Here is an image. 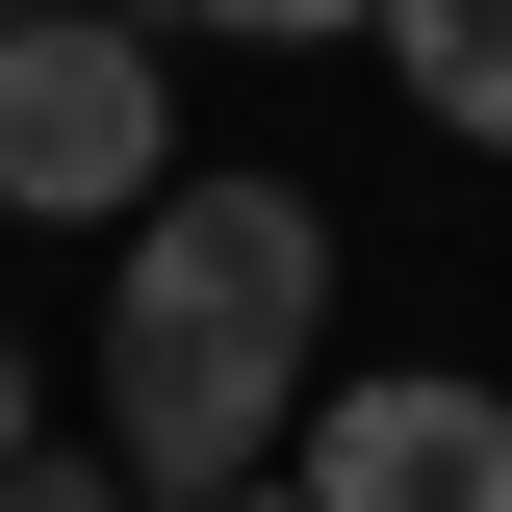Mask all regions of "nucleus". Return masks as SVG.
Listing matches in <instances>:
<instances>
[{
  "instance_id": "4",
  "label": "nucleus",
  "mask_w": 512,
  "mask_h": 512,
  "mask_svg": "<svg viewBox=\"0 0 512 512\" xmlns=\"http://www.w3.org/2000/svg\"><path fill=\"white\" fill-rule=\"evenodd\" d=\"M359 52H384V77H410V103H436V128H461V154H512V0H384Z\"/></svg>"
},
{
  "instance_id": "6",
  "label": "nucleus",
  "mask_w": 512,
  "mask_h": 512,
  "mask_svg": "<svg viewBox=\"0 0 512 512\" xmlns=\"http://www.w3.org/2000/svg\"><path fill=\"white\" fill-rule=\"evenodd\" d=\"M0 512H154V487H128V461H77V436H26V461H0Z\"/></svg>"
},
{
  "instance_id": "7",
  "label": "nucleus",
  "mask_w": 512,
  "mask_h": 512,
  "mask_svg": "<svg viewBox=\"0 0 512 512\" xmlns=\"http://www.w3.org/2000/svg\"><path fill=\"white\" fill-rule=\"evenodd\" d=\"M26 436H52V384H26V333H0V461H26Z\"/></svg>"
},
{
  "instance_id": "8",
  "label": "nucleus",
  "mask_w": 512,
  "mask_h": 512,
  "mask_svg": "<svg viewBox=\"0 0 512 512\" xmlns=\"http://www.w3.org/2000/svg\"><path fill=\"white\" fill-rule=\"evenodd\" d=\"M231 512H308V487H231Z\"/></svg>"
},
{
  "instance_id": "1",
  "label": "nucleus",
  "mask_w": 512,
  "mask_h": 512,
  "mask_svg": "<svg viewBox=\"0 0 512 512\" xmlns=\"http://www.w3.org/2000/svg\"><path fill=\"white\" fill-rule=\"evenodd\" d=\"M308 333H333V205L308 180H154L103 282V461L154 512H231L308 436Z\"/></svg>"
},
{
  "instance_id": "9",
  "label": "nucleus",
  "mask_w": 512,
  "mask_h": 512,
  "mask_svg": "<svg viewBox=\"0 0 512 512\" xmlns=\"http://www.w3.org/2000/svg\"><path fill=\"white\" fill-rule=\"evenodd\" d=\"M0 26H52V0H0Z\"/></svg>"
},
{
  "instance_id": "5",
  "label": "nucleus",
  "mask_w": 512,
  "mask_h": 512,
  "mask_svg": "<svg viewBox=\"0 0 512 512\" xmlns=\"http://www.w3.org/2000/svg\"><path fill=\"white\" fill-rule=\"evenodd\" d=\"M154 26H231V52H333V26H384V0H154Z\"/></svg>"
},
{
  "instance_id": "3",
  "label": "nucleus",
  "mask_w": 512,
  "mask_h": 512,
  "mask_svg": "<svg viewBox=\"0 0 512 512\" xmlns=\"http://www.w3.org/2000/svg\"><path fill=\"white\" fill-rule=\"evenodd\" d=\"M308 512H512V384H333L282 436Z\"/></svg>"
},
{
  "instance_id": "2",
  "label": "nucleus",
  "mask_w": 512,
  "mask_h": 512,
  "mask_svg": "<svg viewBox=\"0 0 512 512\" xmlns=\"http://www.w3.org/2000/svg\"><path fill=\"white\" fill-rule=\"evenodd\" d=\"M180 180V77L128 0H52V26H0V205L26 231H128V205Z\"/></svg>"
}]
</instances>
